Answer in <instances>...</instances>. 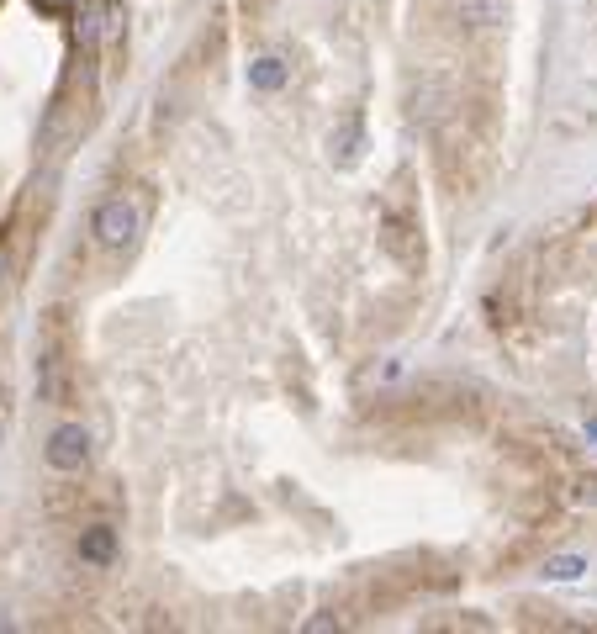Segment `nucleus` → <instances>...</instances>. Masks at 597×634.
I'll return each instance as SVG.
<instances>
[{
	"label": "nucleus",
	"mask_w": 597,
	"mask_h": 634,
	"mask_svg": "<svg viewBox=\"0 0 597 634\" xmlns=\"http://www.w3.org/2000/svg\"><path fill=\"white\" fill-rule=\"evenodd\" d=\"M80 561L96 566V571H106L111 561H117V529H111V524H90L80 534Z\"/></svg>",
	"instance_id": "obj_4"
},
{
	"label": "nucleus",
	"mask_w": 597,
	"mask_h": 634,
	"mask_svg": "<svg viewBox=\"0 0 597 634\" xmlns=\"http://www.w3.org/2000/svg\"><path fill=\"white\" fill-rule=\"evenodd\" d=\"M90 228H96L101 249H127L138 238V207L127 196H111V201L96 207V222H90Z\"/></svg>",
	"instance_id": "obj_1"
},
{
	"label": "nucleus",
	"mask_w": 597,
	"mask_h": 634,
	"mask_svg": "<svg viewBox=\"0 0 597 634\" xmlns=\"http://www.w3.org/2000/svg\"><path fill=\"white\" fill-rule=\"evenodd\" d=\"M74 11H80L74 16V43L80 48H96V43L122 32V11L111 6V0H85V6H74Z\"/></svg>",
	"instance_id": "obj_3"
},
{
	"label": "nucleus",
	"mask_w": 597,
	"mask_h": 634,
	"mask_svg": "<svg viewBox=\"0 0 597 634\" xmlns=\"http://www.w3.org/2000/svg\"><path fill=\"white\" fill-rule=\"evenodd\" d=\"M0 439H6V423H0Z\"/></svg>",
	"instance_id": "obj_11"
},
{
	"label": "nucleus",
	"mask_w": 597,
	"mask_h": 634,
	"mask_svg": "<svg viewBox=\"0 0 597 634\" xmlns=\"http://www.w3.org/2000/svg\"><path fill=\"white\" fill-rule=\"evenodd\" d=\"M43 460H48L59 476L85 471V460H90V434H85L80 423H59V428L48 434V444H43Z\"/></svg>",
	"instance_id": "obj_2"
},
{
	"label": "nucleus",
	"mask_w": 597,
	"mask_h": 634,
	"mask_svg": "<svg viewBox=\"0 0 597 634\" xmlns=\"http://www.w3.org/2000/svg\"><path fill=\"white\" fill-rule=\"evenodd\" d=\"M37 11H48V16H64V11H74V6H85V0H32Z\"/></svg>",
	"instance_id": "obj_9"
},
{
	"label": "nucleus",
	"mask_w": 597,
	"mask_h": 634,
	"mask_svg": "<svg viewBox=\"0 0 597 634\" xmlns=\"http://www.w3.org/2000/svg\"><path fill=\"white\" fill-rule=\"evenodd\" d=\"M286 80H291L286 59H254V64H249V85H254V90H281Z\"/></svg>",
	"instance_id": "obj_7"
},
{
	"label": "nucleus",
	"mask_w": 597,
	"mask_h": 634,
	"mask_svg": "<svg viewBox=\"0 0 597 634\" xmlns=\"http://www.w3.org/2000/svg\"><path fill=\"white\" fill-rule=\"evenodd\" d=\"M360 154H365V127L349 117L344 133H333V164H339V170H349V164H360Z\"/></svg>",
	"instance_id": "obj_5"
},
{
	"label": "nucleus",
	"mask_w": 597,
	"mask_h": 634,
	"mask_svg": "<svg viewBox=\"0 0 597 634\" xmlns=\"http://www.w3.org/2000/svg\"><path fill=\"white\" fill-rule=\"evenodd\" d=\"M582 571H587V561H576V555H555V561L545 566V576H550V582H576Z\"/></svg>",
	"instance_id": "obj_8"
},
{
	"label": "nucleus",
	"mask_w": 597,
	"mask_h": 634,
	"mask_svg": "<svg viewBox=\"0 0 597 634\" xmlns=\"http://www.w3.org/2000/svg\"><path fill=\"white\" fill-rule=\"evenodd\" d=\"M587 439H592V444H597V423H592V428H587Z\"/></svg>",
	"instance_id": "obj_10"
},
{
	"label": "nucleus",
	"mask_w": 597,
	"mask_h": 634,
	"mask_svg": "<svg viewBox=\"0 0 597 634\" xmlns=\"http://www.w3.org/2000/svg\"><path fill=\"white\" fill-rule=\"evenodd\" d=\"M460 16L471 27H502L508 22V0H460Z\"/></svg>",
	"instance_id": "obj_6"
}]
</instances>
